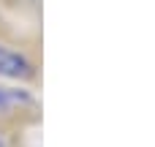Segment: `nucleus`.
Here are the masks:
<instances>
[{
  "mask_svg": "<svg viewBox=\"0 0 155 147\" xmlns=\"http://www.w3.org/2000/svg\"><path fill=\"white\" fill-rule=\"evenodd\" d=\"M0 76L3 79H30L33 76V65L19 52H14L5 44H0Z\"/></svg>",
  "mask_w": 155,
  "mask_h": 147,
  "instance_id": "nucleus-1",
  "label": "nucleus"
},
{
  "mask_svg": "<svg viewBox=\"0 0 155 147\" xmlns=\"http://www.w3.org/2000/svg\"><path fill=\"white\" fill-rule=\"evenodd\" d=\"M25 106H33V95L22 87H3L0 85V112L8 115V112H19Z\"/></svg>",
  "mask_w": 155,
  "mask_h": 147,
  "instance_id": "nucleus-2",
  "label": "nucleus"
},
{
  "mask_svg": "<svg viewBox=\"0 0 155 147\" xmlns=\"http://www.w3.org/2000/svg\"><path fill=\"white\" fill-rule=\"evenodd\" d=\"M0 147H8V145H5V139H3V136H0Z\"/></svg>",
  "mask_w": 155,
  "mask_h": 147,
  "instance_id": "nucleus-3",
  "label": "nucleus"
}]
</instances>
